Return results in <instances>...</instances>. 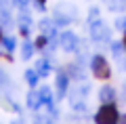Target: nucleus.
<instances>
[{"label": "nucleus", "instance_id": "obj_20", "mask_svg": "<svg viewBox=\"0 0 126 124\" xmlns=\"http://www.w3.org/2000/svg\"><path fill=\"white\" fill-rule=\"evenodd\" d=\"M116 27H118V30H126V17H120V19H118V21H116Z\"/></svg>", "mask_w": 126, "mask_h": 124}, {"label": "nucleus", "instance_id": "obj_24", "mask_svg": "<svg viewBox=\"0 0 126 124\" xmlns=\"http://www.w3.org/2000/svg\"><path fill=\"white\" fill-rule=\"evenodd\" d=\"M120 122H122V124H126V116H122V118H120Z\"/></svg>", "mask_w": 126, "mask_h": 124}, {"label": "nucleus", "instance_id": "obj_7", "mask_svg": "<svg viewBox=\"0 0 126 124\" xmlns=\"http://www.w3.org/2000/svg\"><path fill=\"white\" fill-rule=\"evenodd\" d=\"M99 99L101 103H116V89L113 86H101Z\"/></svg>", "mask_w": 126, "mask_h": 124}, {"label": "nucleus", "instance_id": "obj_2", "mask_svg": "<svg viewBox=\"0 0 126 124\" xmlns=\"http://www.w3.org/2000/svg\"><path fill=\"white\" fill-rule=\"evenodd\" d=\"M90 71L97 80H109L111 78V67L103 55H93L90 59Z\"/></svg>", "mask_w": 126, "mask_h": 124}, {"label": "nucleus", "instance_id": "obj_15", "mask_svg": "<svg viewBox=\"0 0 126 124\" xmlns=\"http://www.w3.org/2000/svg\"><path fill=\"white\" fill-rule=\"evenodd\" d=\"M107 6H109L111 11H122V9L126 6V2H124V0H109Z\"/></svg>", "mask_w": 126, "mask_h": 124}, {"label": "nucleus", "instance_id": "obj_17", "mask_svg": "<svg viewBox=\"0 0 126 124\" xmlns=\"http://www.w3.org/2000/svg\"><path fill=\"white\" fill-rule=\"evenodd\" d=\"M13 6H17V0H0V9L11 11Z\"/></svg>", "mask_w": 126, "mask_h": 124}, {"label": "nucleus", "instance_id": "obj_25", "mask_svg": "<svg viewBox=\"0 0 126 124\" xmlns=\"http://www.w3.org/2000/svg\"><path fill=\"white\" fill-rule=\"evenodd\" d=\"M2 38H4V36H2V32H0V42H2Z\"/></svg>", "mask_w": 126, "mask_h": 124}, {"label": "nucleus", "instance_id": "obj_9", "mask_svg": "<svg viewBox=\"0 0 126 124\" xmlns=\"http://www.w3.org/2000/svg\"><path fill=\"white\" fill-rule=\"evenodd\" d=\"M34 70L38 71V76H40V78H46V76L50 74V61H48V59H40V61L36 63V67H34Z\"/></svg>", "mask_w": 126, "mask_h": 124}, {"label": "nucleus", "instance_id": "obj_21", "mask_svg": "<svg viewBox=\"0 0 126 124\" xmlns=\"http://www.w3.org/2000/svg\"><path fill=\"white\" fill-rule=\"evenodd\" d=\"M44 4H46V0H36V6L40 11H44Z\"/></svg>", "mask_w": 126, "mask_h": 124}, {"label": "nucleus", "instance_id": "obj_12", "mask_svg": "<svg viewBox=\"0 0 126 124\" xmlns=\"http://www.w3.org/2000/svg\"><path fill=\"white\" fill-rule=\"evenodd\" d=\"M2 46L6 49V53H13L15 46H17V42H15L13 36H4V38H2Z\"/></svg>", "mask_w": 126, "mask_h": 124}, {"label": "nucleus", "instance_id": "obj_13", "mask_svg": "<svg viewBox=\"0 0 126 124\" xmlns=\"http://www.w3.org/2000/svg\"><path fill=\"white\" fill-rule=\"evenodd\" d=\"M0 23H2V25H13V17H11L9 11L0 9Z\"/></svg>", "mask_w": 126, "mask_h": 124}, {"label": "nucleus", "instance_id": "obj_18", "mask_svg": "<svg viewBox=\"0 0 126 124\" xmlns=\"http://www.w3.org/2000/svg\"><path fill=\"white\" fill-rule=\"evenodd\" d=\"M122 51H124V44H122V42H113V44H111V53L116 55V57H120Z\"/></svg>", "mask_w": 126, "mask_h": 124}, {"label": "nucleus", "instance_id": "obj_4", "mask_svg": "<svg viewBox=\"0 0 126 124\" xmlns=\"http://www.w3.org/2000/svg\"><path fill=\"white\" fill-rule=\"evenodd\" d=\"M90 38H93L94 42H107L109 40V30H107V25H105L101 19L90 23Z\"/></svg>", "mask_w": 126, "mask_h": 124}, {"label": "nucleus", "instance_id": "obj_14", "mask_svg": "<svg viewBox=\"0 0 126 124\" xmlns=\"http://www.w3.org/2000/svg\"><path fill=\"white\" fill-rule=\"evenodd\" d=\"M34 124H55L53 122V116H44V114H38L34 118Z\"/></svg>", "mask_w": 126, "mask_h": 124}, {"label": "nucleus", "instance_id": "obj_5", "mask_svg": "<svg viewBox=\"0 0 126 124\" xmlns=\"http://www.w3.org/2000/svg\"><path fill=\"white\" fill-rule=\"evenodd\" d=\"M55 86H57V99H63L65 95H67V89H69V74L67 71H59L57 74Z\"/></svg>", "mask_w": 126, "mask_h": 124}, {"label": "nucleus", "instance_id": "obj_22", "mask_svg": "<svg viewBox=\"0 0 126 124\" xmlns=\"http://www.w3.org/2000/svg\"><path fill=\"white\" fill-rule=\"evenodd\" d=\"M122 44H124V53H126V30H124V38H122Z\"/></svg>", "mask_w": 126, "mask_h": 124}, {"label": "nucleus", "instance_id": "obj_6", "mask_svg": "<svg viewBox=\"0 0 126 124\" xmlns=\"http://www.w3.org/2000/svg\"><path fill=\"white\" fill-rule=\"evenodd\" d=\"M30 30H32V17H30L27 11L21 9V15H19V32H21L23 36H27Z\"/></svg>", "mask_w": 126, "mask_h": 124}, {"label": "nucleus", "instance_id": "obj_1", "mask_svg": "<svg viewBox=\"0 0 126 124\" xmlns=\"http://www.w3.org/2000/svg\"><path fill=\"white\" fill-rule=\"evenodd\" d=\"M120 118L116 103H103L94 114V124H120Z\"/></svg>", "mask_w": 126, "mask_h": 124}, {"label": "nucleus", "instance_id": "obj_11", "mask_svg": "<svg viewBox=\"0 0 126 124\" xmlns=\"http://www.w3.org/2000/svg\"><path fill=\"white\" fill-rule=\"evenodd\" d=\"M38 80H40V76H38L36 70H25V82L32 86V89L38 84Z\"/></svg>", "mask_w": 126, "mask_h": 124}, {"label": "nucleus", "instance_id": "obj_23", "mask_svg": "<svg viewBox=\"0 0 126 124\" xmlns=\"http://www.w3.org/2000/svg\"><path fill=\"white\" fill-rule=\"evenodd\" d=\"M11 124H25V122H23V120H13Z\"/></svg>", "mask_w": 126, "mask_h": 124}, {"label": "nucleus", "instance_id": "obj_19", "mask_svg": "<svg viewBox=\"0 0 126 124\" xmlns=\"http://www.w3.org/2000/svg\"><path fill=\"white\" fill-rule=\"evenodd\" d=\"M88 21H99V9H90V15H88Z\"/></svg>", "mask_w": 126, "mask_h": 124}, {"label": "nucleus", "instance_id": "obj_16", "mask_svg": "<svg viewBox=\"0 0 126 124\" xmlns=\"http://www.w3.org/2000/svg\"><path fill=\"white\" fill-rule=\"evenodd\" d=\"M48 36H44V34H40V36H38V38H36V42H34V44H36V49H44V46H46V42H48Z\"/></svg>", "mask_w": 126, "mask_h": 124}, {"label": "nucleus", "instance_id": "obj_10", "mask_svg": "<svg viewBox=\"0 0 126 124\" xmlns=\"http://www.w3.org/2000/svg\"><path fill=\"white\" fill-rule=\"evenodd\" d=\"M34 51H36V44H34V42H30V40H25V42H23V46H21V57L27 61V59H32Z\"/></svg>", "mask_w": 126, "mask_h": 124}, {"label": "nucleus", "instance_id": "obj_8", "mask_svg": "<svg viewBox=\"0 0 126 124\" xmlns=\"http://www.w3.org/2000/svg\"><path fill=\"white\" fill-rule=\"evenodd\" d=\"M25 103H27V107L30 109H40L42 107V101H40V95H38V90H30L27 93V99H25Z\"/></svg>", "mask_w": 126, "mask_h": 124}, {"label": "nucleus", "instance_id": "obj_3", "mask_svg": "<svg viewBox=\"0 0 126 124\" xmlns=\"http://www.w3.org/2000/svg\"><path fill=\"white\" fill-rule=\"evenodd\" d=\"M59 44H61V49L65 53H76L78 46H80V40H78V36L74 32H63L59 36Z\"/></svg>", "mask_w": 126, "mask_h": 124}]
</instances>
